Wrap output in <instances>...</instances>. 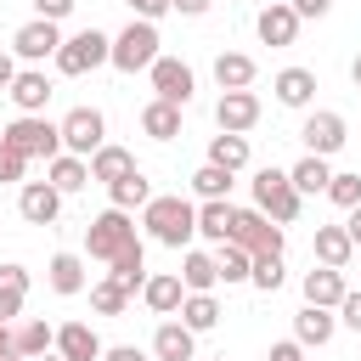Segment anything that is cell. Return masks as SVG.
Here are the masks:
<instances>
[{
	"instance_id": "obj_1",
	"label": "cell",
	"mask_w": 361,
	"mask_h": 361,
	"mask_svg": "<svg viewBox=\"0 0 361 361\" xmlns=\"http://www.w3.org/2000/svg\"><path fill=\"white\" fill-rule=\"evenodd\" d=\"M141 226L152 243L164 248H186L197 237V203H186L180 192H152V203L141 209Z\"/></svg>"
},
{
	"instance_id": "obj_2",
	"label": "cell",
	"mask_w": 361,
	"mask_h": 361,
	"mask_svg": "<svg viewBox=\"0 0 361 361\" xmlns=\"http://www.w3.org/2000/svg\"><path fill=\"white\" fill-rule=\"evenodd\" d=\"M248 186H254V209H259L265 220H276V226H293V220H299V203H305V197L293 192L288 169H271V164H265V169H254Z\"/></svg>"
},
{
	"instance_id": "obj_3",
	"label": "cell",
	"mask_w": 361,
	"mask_h": 361,
	"mask_svg": "<svg viewBox=\"0 0 361 361\" xmlns=\"http://www.w3.org/2000/svg\"><path fill=\"white\" fill-rule=\"evenodd\" d=\"M158 45H164V39H158V23L130 17V28H124V34H113V56H107V62H113L118 73H147V68L164 56Z\"/></svg>"
},
{
	"instance_id": "obj_4",
	"label": "cell",
	"mask_w": 361,
	"mask_h": 361,
	"mask_svg": "<svg viewBox=\"0 0 361 361\" xmlns=\"http://www.w3.org/2000/svg\"><path fill=\"white\" fill-rule=\"evenodd\" d=\"M113 56V39L102 34V28H79V34H68L62 45H56V73H68V79H85V73H96L102 62Z\"/></svg>"
},
{
	"instance_id": "obj_5",
	"label": "cell",
	"mask_w": 361,
	"mask_h": 361,
	"mask_svg": "<svg viewBox=\"0 0 361 361\" xmlns=\"http://www.w3.org/2000/svg\"><path fill=\"white\" fill-rule=\"evenodd\" d=\"M0 141L11 147V152H23V158H56L62 152V135H56V124L45 118V113H17L6 130H0Z\"/></svg>"
},
{
	"instance_id": "obj_6",
	"label": "cell",
	"mask_w": 361,
	"mask_h": 361,
	"mask_svg": "<svg viewBox=\"0 0 361 361\" xmlns=\"http://www.w3.org/2000/svg\"><path fill=\"white\" fill-rule=\"evenodd\" d=\"M56 135H62V152L90 158L96 147H107V118H102V107H68L62 124H56Z\"/></svg>"
},
{
	"instance_id": "obj_7",
	"label": "cell",
	"mask_w": 361,
	"mask_h": 361,
	"mask_svg": "<svg viewBox=\"0 0 361 361\" xmlns=\"http://www.w3.org/2000/svg\"><path fill=\"white\" fill-rule=\"evenodd\" d=\"M130 243H135V220H130L124 209H102V214L85 226V254L102 259V265H107L118 248H130Z\"/></svg>"
},
{
	"instance_id": "obj_8",
	"label": "cell",
	"mask_w": 361,
	"mask_h": 361,
	"mask_svg": "<svg viewBox=\"0 0 361 361\" xmlns=\"http://www.w3.org/2000/svg\"><path fill=\"white\" fill-rule=\"evenodd\" d=\"M299 141H305V152H310V158H333V152L350 141V130H344V113H333V107H316V113H305V124H299Z\"/></svg>"
},
{
	"instance_id": "obj_9",
	"label": "cell",
	"mask_w": 361,
	"mask_h": 361,
	"mask_svg": "<svg viewBox=\"0 0 361 361\" xmlns=\"http://www.w3.org/2000/svg\"><path fill=\"white\" fill-rule=\"evenodd\" d=\"M226 243H237V248H248V254H282V226L276 220H265L259 209H237V220H231V237Z\"/></svg>"
},
{
	"instance_id": "obj_10",
	"label": "cell",
	"mask_w": 361,
	"mask_h": 361,
	"mask_svg": "<svg viewBox=\"0 0 361 361\" xmlns=\"http://www.w3.org/2000/svg\"><path fill=\"white\" fill-rule=\"evenodd\" d=\"M147 79H152V96L169 102V107H186L192 90H197V73H192L180 56H158V62L147 68Z\"/></svg>"
},
{
	"instance_id": "obj_11",
	"label": "cell",
	"mask_w": 361,
	"mask_h": 361,
	"mask_svg": "<svg viewBox=\"0 0 361 361\" xmlns=\"http://www.w3.org/2000/svg\"><path fill=\"white\" fill-rule=\"evenodd\" d=\"M56 45H62V28L45 23V17H34V23H23V28L11 34V56H23V62H45V56H56Z\"/></svg>"
},
{
	"instance_id": "obj_12",
	"label": "cell",
	"mask_w": 361,
	"mask_h": 361,
	"mask_svg": "<svg viewBox=\"0 0 361 361\" xmlns=\"http://www.w3.org/2000/svg\"><path fill=\"white\" fill-rule=\"evenodd\" d=\"M214 124H220L226 135L254 130V124H259V96H254V90H220V102H214Z\"/></svg>"
},
{
	"instance_id": "obj_13",
	"label": "cell",
	"mask_w": 361,
	"mask_h": 361,
	"mask_svg": "<svg viewBox=\"0 0 361 361\" xmlns=\"http://www.w3.org/2000/svg\"><path fill=\"white\" fill-rule=\"evenodd\" d=\"M17 214H23L28 226H56V214H62V192H56L51 180H23V192H17Z\"/></svg>"
},
{
	"instance_id": "obj_14",
	"label": "cell",
	"mask_w": 361,
	"mask_h": 361,
	"mask_svg": "<svg viewBox=\"0 0 361 361\" xmlns=\"http://www.w3.org/2000/svg\"><path fill=\"white\" fill-rule=\"evenodd\" d=\"M51 350H56L62 361H102V350H107V344L96 338V327H90V322H62Z\"/></svg>"
},
{
	"instance_id": "obj_15",
	"label": "cell",
	"mask_w": 361,
	"mask_h": 361,
	"mask_svg": "<svg viewBox=\"0 0 361 361\" xmlns=\"http://www.w3.org/2000/svg\"><path fill=\"white\" fill-rule=\"evenodd\" d=\"M333 333H338V316H333V310H322V305H305V310L293 316V344H305V350L333 344Z\"/></svg>"
},
{
	"instance_id": "obj_16",
	"label": "cell",
	"mask_w": 361,
	"mask_h": 361,
	"mask_svg": "<svg viewBox=\"0 0 361 361\" xmlns=\"http://www.w3.org/2000/svg\"><path fill=\"white\" fill-rule=\"evenodd\" d=\"M152 361H197V333L180 322H158L152 333Z\"/></svg>"
},
{
	"instance_id": "obj_17",
	"label": "cell",
	"mask_w": 361,
	"mask_h": 361,
	"mask_svg": "<svg viewBox=\"0 0 361 361\" xmlns=\"http://www.w3.org/2000/svg\"><path fill=\"white\" fill-rule=\"evenodd\" d=\"M254 28H259L265 45H293V39H299V17H293L288 0H271V6L254 17Z\"/></svg>"
},
{
	"instance_id": "obj_18",
	"label": "cell",
	"mask_w": 361,
	"mask_h": 361,
	"mask_svg": "<svg viewBox=\"0 0 361 361\" xmlns=\"http://www.w3.org/2000/svg\"><path fill=\"white\" fill-rule=\"evenodd\" d=\"M6 96L17 102V113H45V102H51V79H45V68H17V79H11Z\"/></svg>"
},
{
	"instance_id": "obj_19",
	"label": "cell",
	"mask_w": 361,
	"mask_h": 361,
	"mask_svg": "<svg viewBox=\"0 0 361 361\" xmlns=\"http://www.w3.org/2000/svg\"><path fill=\"white\" fill-rule=\"evenodd\" d=\"M305 305H322V310H338V299L350 293L344 288V271H333V265H316V271H305Z\"/></svg>"
},
{
	"instance_id": "obj_20",
	"label": "cell",
	"mask_w": 361,
	"mask_h": 361,
	"mask_svg": "<svg viewBox=\"0 0 361 361\" xmlns=\"http://www.w3.org/2000/svg\"><path fill=\"white\" fill-rule=\"evenodd\" d=\"M85 164H90V180H102V186H113V180H124L130 169H141V164H135V152H130V147H113V141H107V147H96Z\"/></svg>"
},
{
	"instance_id": "obj_21",
	"label": "cell",
	"mask_w": 361,
	"mask_h": 361,
	"mask_svg": "<svg viewBox=\"0 0 361 361\" xmlns=\"http://www.w3.org/2000/svg\"><path fill=\"white\" fill-rule=\"evenodd\" d=\"M175 276H180V288H186V293H214V288H220L214 254H203V248H186V254H180V271H175Z\"/></svg>"
},
{
	"instance_id": "obj_22",
	"label": "cell",
	"mask_w": 361,
	"mask_h": 361,
	"mask_svg": "<svg viewBox=\"0 0 361 361\" xmlns=\"http://www.w3.org/2000/svg\"><path fill=\"white\" fill-rule=\"evenodd\" d=\"M141 299H147V310H152V316H175V310H180V299H186V288H180V276H175V271H158V276H147V282H141Z\"/></svg>"
},
{
	"instance_id": "obj_23",
	"label": "cell",
	"mask_w": 361,
	"mask_h": 361,
	"mask_svg": "<svg viewBox=\"0 0 361 361\" xmlns=\"http://www.w3.org/2000/svg\"><path fill=\"white\" fill-rule=\"evenodd\" d=\"M254 73H259V62H254L248 51H220V56H214V85H220V90H248Z\"/></svg>"
},
{
	"instance_id": "obj_24",
	"label": "cell",
	"mask_w": 361,
	"mask_h": 361,
	"mask_svg": "<svg viewBox=\"0 0 361 361\" xmlns=\"http://www.w3.org/2000/svg\"><path fill=\"white\" fill-rule=\"evenodd\" d=\"M271 90H276L282 107H310V102H316V73H310V68H282V73L271 79Z\"/></svg>"
},
{
	"instance_id": "obj_25",
	"label": "cell",
	"mask_w": 361,
	"mask_h": 361,
	"mask_svg": "<svg viewBox=\"0 0 361 361\" xmlns=\"http://www.w3.org/2000/svg\"><path fill=\"white\" fill-rule=\"evenodd\" d=\"M45 282H51V293H62V299H73V293H85V259L79 254H51V265H45Z\"/></svg>"
},
{
	"instance_id": "obj_26",
	"label": "cell",
	"mask_w": 361,
	"mask_h": 361,
	"mask_svg": "<svg viewBox=\"0 0 361 361\" xmlns=\"http://www.w3.org/2000/svg\"><path fill=\"white\" fill-rule=\"evenodd\" d=\"M316 265H333V271H344L350 265V254H355V243H350V231L344 226H316Z\"/></svg>"
},
{
	"instance_id": "obj_27",
	"label": "cell",
	"mask_w": 361,
	"mask_h": 361,
	"mask_svg": "<svg viewBox=\"0 0 361 361\" xmlns=\"http://www.w3.org/2000/svg\"><path fill=\"white\" fill-rule=\"evenodd\" d=\"M45 180L68 197V192H79V186H90V164L85 158H73V152H56L51 164H45Z\"/></svg>"
},
{
	"instance_id": "obj_28",
	"label": "cell",
	"mask_w": 361,
	"mask_h": 361,
	"mask_svg": "<svg viewBox=\"0 0 361 361\" xmlns=\"http://www.w3.org/2000/svg\"><path fill=\"white\" fill-rule=\"evenodd\" d=\"M107 265H113V271H107V276H113V282H118V288H130V293H135V288H141V282H147V248H141V237H135V243H130V248H118V254H113V259H107Z\"/></svg>"
},
{
	"instance_id": "obj_29",
	"label": "cell",
	"mask_w": 361,
	"mask_h": 361,
	"mask_svg": "<svg viewBox=\"0 0 361 361\" xmlns=\"http://www.w3.org/2000/svg\"><path fill=\"white\" fill-rule=\"evenodd\" d=\"M28 299V265H0V322H17Z\"/></svg>"
},
{
	"instance_id": "obj_30",
	"label": "cell",
	"mask_w": 361,
	"mask_h": 361,
	"mask_svg": "<svg viewBox=\"0 0 361 361\" xmlns=\"http://www.w3.org/2000/svg\"><path fill=\"white\" fill-rule=\"evenodd\" d=\"M107 197H113L107 209H124V214H130V209H147V203H152V180H147L141 169H130L124 180H113V186H107Z\"/></svg>"
},
{
	"instance_id": "obj_31",
	"label": "cell",
	"mask_w": 361,
	"mask_h": 361,
	"mask_svg": "<svg viewBox=\"0 0 361 361\" xmlns=\"http://www.w3.org/2000/svg\"><path fill=\"white\" fill-rule=\"evenodd\" d=\"M141 130H147L152 141H175V135H180V107H169V102L152 96V102L141 107Z\"/></svg>"
},
{
	"instance_id": "obj_32",
	"label": "cell",
	"mask_w": 361,
	"mask_h": 361,
	"mask_svg": "<svg viewBox=\"0 0 361 361\" xmlns=\"http://www.w3.org/2000/svg\"><path fill=\"white\" fill-rule=\"evenodd\" d=\"M231 220H237L231 197H220V203H197V237H209V243H226V237H231Z\"/></svg>"
},
{
	"instance_id": "obj_33",
	"label": "cell",
	"mask_w": 361,
	"mask_h": 361,
	"mask_svg": "<svg viewBox=\"0 0 361 361\" xmlns=\"http://www.w3.org/2000/svg\"><path fill=\"white\" fill-rule=\"evenodd\" d=\"M175 316H180V327H192V333H209V327L220 322V299H214V293H186Z\"/></svg>"
},
{
	"instance_id": "obj_34",
	"label": "cell",
	"mask_w": 361,
	"mask_h": 361,
	"mask_svg": "<svg viewBox=\"0 0 361 361\" xmlns=\"http://www.w3.org/2000/svg\"><path fill=\"white\" fill-rule=\"evenodd\" d=\"M288 180H293V192L299 197H310V192H327V180H333V169H327V158H299L293 169H288Z\"/></svg>"
},
{
	"instance_id": "obj_35",
	"label": "cell",
	"mask_w": 361,
	"mask_h": 361,
	"mask_svg": "<svg viewBox=\"0 0 361 361\" xmlns=\"http://www.w3.org/2000/svg\"><path fill=\"white\" fill-rule=\"evenodd\" d=\"M209 164H220V169H231V175H237V169L248 164V135H226V130H220V135H209Z\"/></svg>"
},
{
	"instance_id": "obj_36",
	"label": "cell",
	"mask_w": 361,
	"mask_h": 361,
	"mask_svg": "<svg viewBox=\"0 0 361 361\" xmlns=\"http://www.w3.org/2000/svg\"><path fill=\"white\" fill-rule=\"evenodd\" d=\"M248 265H254L248 248H237V243H214V271H220L226 288H231V282H248Z\"/></svg>"
},
{
	"instance_id": "obj_37",
	"label": "cell",
	"mask_w": 361,
	"mask_h": 361,
	"mask_svg": "<svg viewBox=\"0 0 361 361\" xmlns=\"http://www.w3.org/2000/svg\"><path fill=\"white\" fill-rule=\"evenodd\" d=\"M51 344H56V327H51V322H39V316H34V322H23V327H17V355H23V361L51 355Z\"/></svg>"
},
{
	"instance_id": "obj_38",
	"label": "cell",
	"mask_w": 361,
	"mask_h": 361,
	"mask_svg": "<svg viewBox=\"0 0 361 361\" xmlns=\"http://www.w3.org/2000/svg\"><path fill=\"white\" fill-rule=\"evenodd\" d=\"M192 192H197L203 203H220V197H231V169H220V164H203V169H192Z\"/></svg>"
},
{
	"instance_id": "obj_39",
	"label": "cell",
	"mask_w": 361,
	"mask_h": 361,
	"mask_svg": "<svg viewBox=\"0 0 361 361\" xmlns=\"http://www.w3.org/2000/svg\"><path fill=\"white\" fill-rule=\"evenodd\" d=\"M248 282H254L259 293H276V288L288 282V265H282V254H254V265H248Z\"/></svg>"
},
{
	"instance_id": "obj_40",
	"label": "cell",
	"mask_w": 361,
	"mask_h": 361,
	"mask_svg": "<svg viewBox=\"0 0 361 361\" xmlns=\"http://www.w3.org/2000/svg\"><path fill=\"white\" fill-rule=\"evenodd\" d=\"M124 305H130V288H118L113 276L90 282V310H96V316H124Z\"/></svg>"
},
{
	"instance_id": "obj_41",
	"label": "cell",
	"mask_w": 361,
	"mask_h": 361,
	"mask_svg": "<svg viewBox=\"0 0 361 361\" xmlns=\"http://www.w3.org/2000/svg\"><path fill=\"white\" fill-rule=\"evenodd\" d=\"M327 197L350 214V209L361 203V175H350V169H344V175H333V180H327Z\"/></svg>"
},
{
	"instance_id": "obj_42",
	"label": "cell",
	"mask_w": 361,
	"mask_h": 361,
	"mask_svg": "<svg viewBox=\"0 0 361 361\" xmlns=\"http://www.w3.org/2000/svg\"><path fill=\"white\" fill-rule=\"evenodd\" d=\"M23 169H28V158H23V152H11V147L0 141V180H23Z\"/></svg>"
},
{
	"instance_id": "obj_43",
	"label": "cell",
	"mask_w": 361,
	"mask_h": 361,
	"mask_svg": "<svg viewBox=\"0 0 361 361\" xmlns=\"http://www.w3.org/2000/svg\"><path fill=\"white\" fill-rule=\"evenodd\" d=\"M73 6H79V0H34V17H45V23H62Z\"/></svg>"
},
{
	"instance_id": "obj_44",
	"label": "cell",
	"mask_w": 361,
	"mask_h": 361,
	"mask_svg": "<svg viewBox=\"0 0 361 361\" xmlns=\"http://www.w3.org/2000/svg\"><path fill=\"white\" fill-rule=\"evenodd\" d=\"M338 322H344V327H355V333H361V293H355V288H350V293H344V299H338Z\"/></svg>"
},
{
	"instance_id": "obj_45",
	"label": "cell",
	"mask_w": 361,
	"mask_h": 361,
	"mask_svg": "<svg viewBox=\"0 0 361 361\" xmlns=\"http://www.w3.org/2000/svg\"><path fill=\"white\" fill-rule=\"evenodd\" d=\"M124 6H130V11L141 17V23H158V17L169 11V0H124Z\"/></svg>"
},
{
	"instance_id": "obj_46",
	"label": "cell",
	"mask_w": 361,
	"mask_h": 361,
	"mask_svg": "<svg viewBox=\"0 0 361 361\" xmlns=\"http://www.w3.org/2000/svg\"><path fill=\"white\" fill-rule=\"evenodd\" d=\"M288 6H293V17H299V23H305V17H327V11H333V0H288Z\"/></svg>"
},
{
	"instance_id": "obj_47",
	"label": "cell",
	"mask_w": 361,
	"mask_h": 361,
	"mask_svg": "<svg viewBox=\"0 0 361 361\" xmlns=\"http://www.w3.org/2000/svg\"><path fill=\"white\" fill-rule=\"evenodd\" d=\"M102 361H152L141 344H113V350H102Z\"/></svg>"
},
{
	"instance_id": "obj_48",
	"label": "cell",
	"mask_w": 361,
	"mask_h": 361,
	"mask_svg": "<svg viewBox=\"0 0 361 361\" xmlns=\"http://www.w3.org/2000/svg\"><path fill=\"white\" fill-rule=\"evenodd\" d=\"M265 361H305V344L282 338V344H271V355H265Z\"/></svg>"
},
{
	"instance_id": "obj_49",
	"label": "cell",
	"mask_w": 361,
	"mask_h": 361,
	"mask_svg": "<svg viewBox=\"0 0 361 361\" xmlns=\"http://www.w3.org/2000/svg\"><path fill=\"white\" fill-rule=\"evenodd\" d=\"M0 361H23V355H17V333H11V322H0Z\"/></svg>"
},
{
	"instance_id": "obj_50",
	"label": "cell",
	"mask_w": 361,
	"mask_h": 361,
	"mask_svg": "<svg viewBox=\"0 0 361 361\" xmlns=\"http://www.w3.org/2000/svg\"><path fill=\"white\" fill-rule=\"evenodd\" d=\"M214 0H169V11H180V17H203Z\"/></svg>"
},
{
	"instance_id": "obj_51",
	"label": "cell",
	"mask_w": 361,
	"mask_h": 361,
	"mask_svg": "<svg viewBox=\"0 0 361 361\" xmlns=\"http://www.w3.org/2000/svg\"><path fill=\"white\" fill-rule=\"evenodd\" d=\"M11 79H17V56L0 51V90H11Z\"/></svg>"
},
{
	"instance_id": "obj_52",
	"label": "cell",
	"mask_w": 361,
	"mask_h": 361,
	"mask_svg": "<svg viewBox=\"0 0 361 361\" xmlns=\"http://www.w3.org/2000/svg\"><path fill=\"white\" fill-rule=\"evenodd\" d=\"M344 231H350V243H355V248H361V203H355V209H350V220H344Z\"/></svg>"
},
{
	"instance_id": "obj_53",
	"label": "cell",
	"mask_w": 361,
	"mask_h": 361,
	"mask_svg": "<svg viewBox=\"0 0 361 361\" xmlns=\"http://www.w3.org/2000/svg\"><path fill=\"white\" fill-rule=\"evenodd\" d=\"M350 79H355V90H361V56H355V62H350Z\"/></svg>"
},
{
	"instance_id": "obj_54",
	"label": "cell",
	"mask_w": 361,
	"mask_h": 361,
	"mask_svg": "<svg viewBox=\"0 0 361 361\" xmlns=\"http://www.w3.org/2000/svg\"><path fill=\"white\" fill-rule=\"evenodd\" d=\"M34 361H62V355H56V350H51V355H34Z\"/></svg>"
},
{
	"instance_id": "obj_55",
	"label": "cell",
	"mask_w": 361,
	"mask_h": 361,
	"mask_svg": "<svg viewBox=\"0 0 361 361\" xmlns=\"http://www.w3.org/2000/svg\"><path fill=\"white\" fill-rule=\"evenodd\" d=\"M214 361H226V355H214Z\"/></svg>"
}]
</instances>
